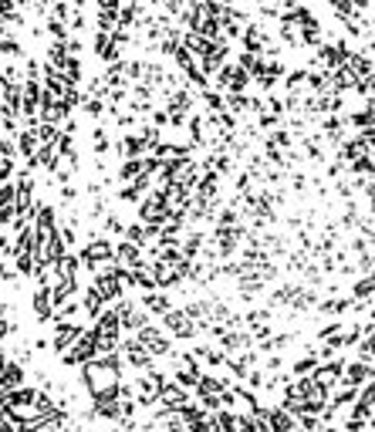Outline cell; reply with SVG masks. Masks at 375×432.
I'll use <instances>...</instances> for the list:
<instances>
[{"label":"cell","mask_w":375,"mask_h":432,"mask_svg":"<svg viewBox=\"0 0 375 432\" xmlns=\"http://www.w3.org/2000/svg\"><path fill=\"white\" fill-rule=\"evenodd\" d=\"M122 382V352H115L112 358H91L78 365V385L91 395H112Z\"/></svg>","instance_id":"6da1fadb"},{"label":"cell","mask_w":375,"mask_h":432,"mask_svg":"<svg viewBox=\"0 0 375 432\" xmlns=\"http://www.w3.org/2000/svg\"><path fill=\"white\" fill-rule=\"evenodd\" d=\"M95 345H98L95 328H84L82 334L75 338V345H71L68 352H61L58 358H61V365H65V368H78V365H84V361H91V358H95Z\"/></svg>","instance_id":"7a4b0ae2"},{"label":"cell","mask_w":375,"mask_h":432,"mask_svg":"<svg viewBox=\"0 0 375 432\" xmlns=\"http://www.w3.org/2000/svg\"><path fill=\"white\" fill-rule=\"evenodd\" d=\"M163 331L176 341H193L196 338V321L186 315V308H169L163 315Z\"/></svg>","instance_id":"3957f363"},{"label":"cell","mask_w":375,"mask_h":432,"mask_svg":"<svg viewBox=\"0 0 375 432\" xmlns=\"http://www.w3.org/2000/svg\"><path fill=\"white\" fill-rule=\"evenodd\" d=\"M135 338H139V341H142V345L149 348V354H152L156 361L172 354V338H169V334L163 331V328H159V324H152V321H149V324H142V328L135 331Z\"/></svg>","instance_id":"277c9868"},{"label":"cell","mask_w":375,"mask_h":432,"mask_svg":"<svg viewBox=\"0 0 375 432\" xmlns=\"http://www.w3.org/2000/svg\"><path fill=\"white\" fill-rule=\"evenodd\" d=\"M82 331H84L82 317H75V321H58V324H54V334L47 338V345H51V352H54V354L68 352V348L75 345V338H78Z\"/></svg>","instance_id":"5b68a950"},{"label":"cell","mask_w":375,"mask_h":432,"mask_svg":"<svg viewBox=\"0 0 375 432\" xmlns=\"http://www.w3.org/2000/svg\"><path fill=\"white\" fill-rule=\"evenodd\" d=\"M372 375H375V361H362V358H352V361H345L338 385H348V389H362V385H365V382H369Z\"/></svg>","instance_id":"8992f818"},{"label":"cell","mask_w":375,"mask_h":432,"mask_svg":"<svg viewBox=\"0 0 375 432\" xmlns=\"http://www.w3.org/2000/svg\"><path fill=\"white\" fill-rule=\"evenodd\" d=\"M345 361H348L345 354H341V352H334L332 358L318 361V368L311 372V378H318V382H321L325 389H334V385H338V378H341V368H345Z\"/></svg>","instance_id":"52a82bcc"},{"label":"cell","mask_w":375,"mask_h":432,"mask_svg":"<svg viewBox=\"0 0 375 432\" xmlns=\"http://www.w3.org/2000/svg\"><path fill=\"white\" fill-rule=\"evenodd\" d=\"M115 264L125 267V271H135V267H142L146 264V257H142V247H135V243H128V240H115Z\"/></svg>","instance_id":"ba28073f"},{"label":"cell","mask_w":375,"mask_h":432,"mask_svg":"<svg viewBox=\"0 0 375 432\" xmlns=\"http://www.w3.org/2000/svg\"><path fill=\"white\" fill-rule=\"evenodd\" d=\"M31 315L38 317L41 324H47V321H54V304H51V291L47 287H34V294H31Z\"/></svg>","instance_id":"9c48e42d"},{"label":"cell","mask_w":375,"mask_h":432,"mask_svg":"<svg viewBox=\"0 0 375 432\" xmlns=\"http://www.w3.org/2000/svg\"><path fill=\"white\" fill-rule=\"evenodd\" d=\"M78 304H82V315L88 317V321H95V317L102 315V308H105L109 301L102 297V291H98L95 284H88V287H84V294H78Z\"/></svg>","instance_id":"30bf717a"},{"label":"cell","mask_w":375,"mask_h":432,"mask_svg":"<svg viewBox=\"0 0 375 432\" xmlns=\"http://www.w3.org/2000/svg\"><path fill=\"white\" fill-rule=\"evenodd\" d=\"M139 304H142L149 315H156V317H163L169 308H172V301L163 294V287H152V291H146V294L139 297Z\"/></svg>","instance_id":"8fae6325"},{"label":"cell","mask_w":375,"mask_h":432,"mask_svg":"<svg viewBox=\"0 0 375 432\" xmlns=\"http://www.w3.org/2000/svg\"><path fill=\"white\" fill-rule=\"evenodd\" d=\"M352 78H369L375 71V65H372V58L369 54H355V51H348V58H345V65H341Z\"/></svg>","instance_id":"7c38bea8"},{"label":"cell","mask_w":375,"mask_h":432,"mask_svg":"<svg viewBox=\"0 0 375 432\" xmlns=\"http://www.w3.org/2000/svg\"><path fill=\"white\" fill-rule=\"evenodd\" d=\"M250 75L244 68H234V65H227V68H220V84L227 88V91H244L247 88Z\"/></svg>","instance_id":"4fadbf2b"},{"label":"cell","mask_w":375,"mask_h":432,"mask_svg":"<svg viewBox=\"0 0 375 432\" xmlns=\"http://www.w3.org/2000/svg\"><path fill=\"white\" fill-rule=\"evenodd\" d=\"M186 398H190V392H186L183 385H176L172 378H166V382H163V392H159V402H156V405H183Z\"/></svg>","instance_id":"5bb4252c"},{"label":"cell","mask_w":375,"mask_h":432,"mask_svg":"<svg viewBox=\"0 0 375 432\" xmlns=\"http://www.w3.org/2000/svg\"><path fill=\"white\" fill-rule=\"evenodd\" d=\"M315 308L328 317H341V315H348V308H352V294H348V297H325V301H318Z\"/></svg>","instance_id":"9a60e30c"},{"label":"cell","mask_w":375,"mask_h":432,"mask_svg":"<svg viewBox=\"0 0 375 432\" xmlns=\"http://www.w3.org/2000/svg\"><path fill=\"white\" fill-rule=\"evenodd\" d=\"M352 297H359V301H375V274L355 277V284H352Z\"/></svg>","instance_id":"2e32d148"},{"label":"cell","mask_w":375,"mask_h":432,"mask_svg":"<svg viewBox=\"0 0 375 432\" xmlns=\"http://www.w3.org/2000/svg\"><path fill=\"white\" fill-rule=\"evenodd\" d=\"M318 368V358L315 354H297V361L291 365V375L294 378H304V375H311Z\"/></svg>","instance_id":"e0dca14e"},{"label":"cell","mask_w":375,"mask_h":432,"mask_svg":"<svg viewBox=\"0 0 375 432\" xmlns=\"http://www.w3.org/2000/svg\"><path fill=\"white\" fill-rule=\"evenodd\" d=\"M102 234L105 236H122L125 234V220L119 213H105L102 216Z\"/></svg>","instance_id":"ac0fdd59"},{"label":"cell","mask_w":375,"mask_h":432,"mask_svg":"<svg viewBox=\"0 0 375 432\" xmlns=\"http://www.w3.org/2000/svg\"><path fill=\"white\" fill-rule=\"evenodd\" d=\"M304 78H308V71H304V68H301V71H291V75H288V91L304 88Z\"/></svg>","instance_id":"d6986e66"},{"label":"cell","mask_w":375,"mask_h":432,"mask_svg":"<svg viewBox=\"0 0 375 432\" xmlns=\"http://www.w3.org/2000/svg\"><path fill=\"white\" fill-rule=\"evenodd\" d=\"M10 277H17V271H10V267H7V260H0V284H7Z\"/></svg>","instance_id":"ffe728a7"},{"label":"cell","mask_w":375,"mask_h":432,"mask_svg":"<svg viewBox=\"0 0 375 432\" xmlns=\"http://www.w3.org/2000/svg\"><path fill=\"white\" fill-rule=\"evenodd\" d=\"M318 432H348V429H341V426H321Z\"/></svg>","instance_id":"44dd1931"},{"label":"cell","mask_w":375,"mask_h":432,"mask_svg":"<svg viewBox=\"0 0 375 432\" xmlns=\"http://www.w3.org/2000/svg\"><path fill=\"white\" fill-rule=\"evenodd\" d=\"M7 422H10V419H7V412H3V409H0V429H3V426H7Z\"/></svg>","instance_id":"7402d4cb"},{"label":"cell","mask_w":375,"mask_h":432,"mask_svg":"<svg viewBox=\"0 0 375 432\" xmlns=\"http://www.w3.org/2000/svg\"><path fill=\"white\" fill-rule=\"evenodd\" d=\"M369 58H375V41H372V44H369Z\"/></svg>","instance_id":"603a6c76"},{"label":"cell","mask_w":375,"mask_h":432,"mask_svg":"<svg viewBox=\"0 0 375 432\" xmlns=\"http://www.w3.org/2000/svg\"><path fill=\"white\" fill-rule=\"evenodd\" d=\"M369 317H375V301H372V304H369Z\"/></svg>","instance_id":"cb8c5ba5"},{"label":"cell","mask_w":375,"mask_h":432,"mask_svg":"<svg viewBox=\"0 0 375 432\" xmlns=\"http://www.w3.org/2000/svg\"><path fill=\"white\" fill-rule=\"evenodd\" d=\"M288 3H291V7H294V3H304V0H288Z\"/></svg>","instance_id":"d4e9b609"}]
</instances>
